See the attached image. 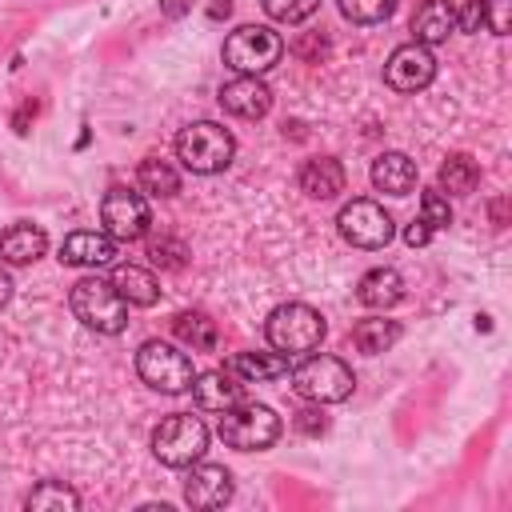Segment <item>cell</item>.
<instances>
[{"label":"cell","instance_id":"cell-38","mask_svg":"<svg viewBox=\"0 0 512 512\" xmlns=\"http://www.w3.org/2000/svg\"><path fill=\"white\" fill-rule=\"evenodd\" d=\"M228 12H232V0H212V8H208L212 20H220V16H228Z\"/></svg>","mask_w":512,"mask_h":512},{"label":"cell","instance_id":"cell-28","mask_svg":"<svg viewBox=\"0 0 512 512\" xmlns=\"http://www.w3.org/2000/svg\"><path fill=\"white\" fill-rule=\"evenodd\" d=\"M340 12L352 24H376L396 12V0H340Z\"/></svg>","mask_w":512,"mask_h":512},{"label":"cell","instance_id":"cell-31","mask_svg":"<svg viewBox=\"0 0 512 512\" xmlns=\"http://www.w3.org/2000/svg\"><path fill=\"white\" fill-rule=\"evenodd\" d=\"M480 8H484V24L496 36H508V28H512V0H480Z\"/></svg>","mask_w":512,"mask_h":512},{"label":"cell","instance_id":"cell-15","mask_svg":"<svg viewBox=\"0 0 512 512\" xmlns=\"http://www.w3.org/2000/svg\"><path fill=\"white\" fill-rule=\"evenodd\" d=\"M220 108L240 120H260L272 108V88L260 76H232L220 84Z\"/></svg>","mask_w":512,"mask_h":512},{"label":"cell","instance_id":"cell-27","mask_svg":"<svg viewBox=\"0 0 512 512\" xmlns=\"http://www.w3.org/2000/svg\"><path fill=\"white\" fill-rule=\"evenodd\" d=\"M136 180H140V192H148V196H176V192H180L176 168L164 164V160H156V156H148V160L140 164Z\"/></svg>","mask_w":512,"mask_h":512},{"label":"cell","instance_id":"cell-35","mask_svg":"<svg viewBox=\"0 0 512 512\" xmlns=\"http://www.w3.org/2000/svg\"><path fill=\"white\" fill-rule=\"evenodd\" d=\"M404 240H408V244H412V248H424V244H428V240H432V228H428V224H424V220H412V224H408V228H404Z\"/></svg>","mask_w":512,"mask_h":512},{"label":"cell","instance_id":"cell-26","mask_svg":"<svg viewBox=\"0 0 512 512\" xmlns=\"http://www.w3.org/2000/svg\"><path fill=\"white\" fill-rule=\"evenodd\" d=\"M172 332L180 336V344H188L192 352H212L216 348V320H208L204 312H180L172 320Z\"/></svg>","mask_w":512,"mask_h":512},{"label":"cell","instance_id":"cell-7","mask_svg":"<svg viewBox=\"0 0 512 512\" xmlns=\"http://www.w3.org/2000/svg\"><path fill=\"white\" fill-rule=\"evenodd\" d=\"M280 56H284V40L268 24H244V28L228 32V40H224V64L236 76H260Z\"/></svg>","mask_w":512,"mask_h":512},{"label":"cell","instance_id":"cell-20","mask_svg":"<svg viewBox=\"0 0 512 512\" xmlns=\"http://www.w3.org/2000/svg\"><path fill=\"white\" fill-rule=\"evenodd\" d=\"M400 296H404V280H400L396 268H368L356 284V300L364 308H376V312L400 304Z\"/></svg>","mask_w":512,"mask_h":512},{"label":"cell","instance_id":"cell-32","mask_svg":"<svg viewBox=\"0 0 512 512\" xmlns=\"http://www.w3.org/2000/svg\"><path fill=\"white\" fill-rule=\"evenodd\" d=\"M292 424H296V428H300L304 436H320V432L328 428V420H324V412H320V404H316V408H300Z\"/></svg>","mask_w":512,"mask_h":512},{"label":"cell","instance_id":"cell-24","mask_svg":"<svg viewBox=\"0 0 512 512\" xmlns=\"http://www.w3.org/2000/svg\"><path fill=\"white\" fill-rule=\"evenodd\" d=\"M480 180V164L468 156V152H452L444 164H440V192L444 196H468Z\"/></svg>","mask_w":512,"mask_h":512},{"label":"cell","instance_id":"cell-21","mask_svg":"<svg viewBox=\"0 0 512 512\" xmlns=\"http://www.w3.org/2000/svg\"><path fill=\"white\" fill-rule=\"evenodd\" d=\"M112 284H116V292H120L128 304H136V308H152V304L160 300V280H156L148 268H140V264H116Z\"/></svg>","mask_w":512,"mask_h":512},{"label":"cell","instance_id":"cell-22","mask_svg":"<svg viewBox=\"0 0 512 512\" xmlns=\"http://www.w3.org/2000/svg\"><path fill=\"white\" fill-rule=\"evenodd\" d=\"M224 368H232L244 384H260V380H276V376H284L288 372V360H284V352H236Z\"/></svg>","mask_w":512,"mask_h":512},{"label":"cell","instance_id":"cell-11","mask_svg":"<svg viewBox=\"0 0 512 512\" xmlns=\"http://www.w3.org/2000/svg\"><path fill=\"white\" fill-rule=\"evenodd\" d=\"M432 76H436V56H432V48H424L416 40L400 44L384 64V84L396 92H420L432 84Z\"/></svg>","mask_w":512,"mask_h":512},{"label":"cell","instance_id":"cell-8","mask_svg":"<svg viewBox=\"0 0 512 512\" xmlns=\"http://www.w3.org/2000/svg\"><path fill=\"white\" fill-rule=\"evenodd\" d=\"M136 372L148 388L164 392V396H176V392H188L192 384V356L164 344V340H144L140 352H136Z\"/></svg>","mask_w":512,"mask_h":512},{"label":"cell","instance_id":"cell-14","mask_svg":"<svg viewBox=\"0 0 512 512\" xmlns=\"http://www.w3.org/2000/svg\"><path fill=\"white\" fill-rule=\"evenodd\" d=\"M120 240H112L104 228L96 232V228H84V232H72V236H64V244H60V264H68V268H104V264H112L116 260V248Z\"/></svg>","mask_w":512,"mask_h":512},{"label":"cell","instance_id":"cell-1","mask_svg":"<svg viewBox=\"0 0 512 512\" xmlns=\"http://www.w3.org/2000/svg\"><path fill=\"white\" fill-rule=\"evenodd\" d=\"M68 304H72V316H76L84 328L100 332V336H116V332L128 328V300H124V296L116 292V284L104 280V276H84V280H76L72 292H68Z\"/></svg>","mask_w":512,"mask_h":512},{"label":"cell","instance_id":"cell-33","mask_svg":"<svg viewBox=\"0 0 512 512\" xmlns=\"http://www.w3.org/2000/svg\"><path fill=\"white\" fill-rule=\"evenodd\" d=\"M152 260L164 264V268H180V264H184V248L172 244V240H156V244H152Z\"/></svg>","mask_w":512,"mask_h":512},{"label":"cell","instance_id":"cell-30","mask_svg":"<svg viewBox=\"0 0 512 512\" xmlns=\"http://www.w3.org/2000/svg\"><path fill=\"white\" fill-rule=\"evenodd\" d=\"M264 4V12L272 16V20H280V24H300V20H308L316 8H320V0H260Z\"/></svg>","mask_w":512,"mask_h":512},{"label":"cell","instance_id":"cell-18","mask_svg":"<svg viewBox=\"0 0 512 512\" xmlns=\"http://www.w3.org/2000/svg\"><path fill=\"white\" fill-rule=\"evenodd\" d=\"M412 32H416V44H424V48L444 44L456 32V8L448 0H424L412 16Z\"/></svg>","mask_w":512,"mask_h":512},{"label":"cell","instance_id":"cell-16","mask_svg":"<svg viewBox=\"0 0 512 512\" xmlns=\"http://www.w3.org/2000/svg\"><path fill=\"white\" fill-rule=\"evenodd\" d=\"M372 188L388 192V196H408L416 188V160L404 152H380L372 160Z\"/></svg>","mask_w":512,"mask_h":512},{"label":"cell","instance_id":"cell-17","mask_svg":"<svg viewBox=\"0 0 512 512\" xmlns=\"http://www.w3.org/2000/svg\"><path fill=\"white\" fill-rule=\"evenodd\" d=\"M300 192L312 200H332L344 192V168L336 156H312L300 168Z\"/></svg>","mask_w":512,"mask_h":512},{"label":"cell","instance_id":"cell-36","mask_svg":"<svg viewBox=\"0 0 512 512\" xmlns=\"http://www.w3.org/2000/svg\"><path fill=\"white\" fill-rule=\"evenodd\" d=\"M192 4H196V0H160V12H164L168 20H180V16L192 12Z\"/></svg>","mask_w":512,"mask_h":512},{"label":"cell","instance_id":"cell-12","mask_svg":"<svg viewBox=\"0 0 512 512\" xmlns=\"http://www.w3.org/2000/svg\"><path fill=\"white\" fill-rule=\"evenodd\" d=\"M184 500H188V508H200V512L224 508L232 500V472L224 464H200V460L188 464Z\"/></svg>","mask_w":512,"mask_h":512},{"label":"cell","instance_id":"cell-3","mask_svg":"<svg viewBox=\"0 0 512 512\" xmlns=\"http://www.w3.org/2000/svg\"><path fill=\"white\" fill-rule=\"evenodd\" d=\"M264 332H268V344H272L276 352L300 356V352H316V348H320L328 324H324V316H320L312 304L288 300V304H280V308L268 312Z\"/></svg>","mask_w":512,"mask_h":512},{"label":"cell","instance_id":"cell-37","mask_svg":"<svg viewBox=\"0 0 512 512\" xmlns=\"http://www.w3.org/2000/svg\"><path fill=\"white\" fill-rule=\"evenodd\" d=\"M8 300H12V276H8L4 268H0V308H4Z\"/></svg>","mask_w":512,"mask_h":512},{"label":"cell","instance_id":"cell-6","mask_svg":"<svg viewBox=\"0 0 512 512\" xmlns=\"http://www.w3.org/2000/svg\"><path fill=\"white\" fill-rule=\"evenodd\" d=\"M204 448H208V428L192 412H176V416L160 420L152 432V456L164 468H188L204 456Z\"/></svg>","mask_w":512,"mask_h":512},{"label":"cell","instance_id":"cell-25","mask_svg":"<svg viewBox=\"0 0 512 512\" xmlns=\"http://www.w3.org/2000/svg\"><path fill=\"white\" fill-rule=\"evenodd\" d=\"M24 508H32V512H76L80 508V496L64 480H40L24 496Z\"/></svg>","mask_w":512,"mask_h":512},{"label":"cell","instance_id":"cell-29","mask_svg":"<svg viewBox=\"0 0 512 512\" xmlns=\"http://www.w3.org/2000/svg\"><path fill=\"white\" fill-rule=\"evenodd\" d=\"M420 220H424L432 232L452 224V204H448V196H444L440 188H428V192L420 196Z\"/></svg>","mask_w":512,"mask_h":512},{"label":"cell","instance_id":"cell-10","mask_svg":"<svg viewBox=\"0 0 512 512\" xmlns=\"http://www.w3.org/2000/svg\"><path fill=\"white\" fill-rule=\"evenodd\" d=\"M100 220H104V232L112 240H140L148 232V224H152V212H148V200L140 192L112 188V192H104Z\"/></svg>","mask_w":512,"mask_h":512},{"label":"cell","instance_id":"cell-23","mask_svg":"<svg viewBox=\"0 0 512 512\" xmlns=\"http://www.w3.org/2000/svg\"><path fill=\"white\" fill-rule=\"evenodd\" d=\"M396 340H400V324H396V320H384V316H368V320H360V324L352 328V344H356V352H364V356H380V352H388Z\"/></svg>","mask_w":512,"mask_h":512},{"label":"cell","instance_id":"cell-2","mask_svg":"<svg viewBox=\"0 0 512 512\" xmlns=\"http://www.w3.org/2000/svg\"><path fill=\"white\" fill-rule=\"evenodd\" d=\"M176 156L188 172L196 176H212V172H224L236 156V140L228 128H220L216 120H196L188 128H180L176 136Z\"/></svg>","mask_w":512,"mask_h":512},{"label":"cell","instance_id":"cell-5","mask_svg":"<svg viewBox=\"0 0 512 512\" xmlns=\"http://www.w3.org/2000/svg\"><path fill=\"white\" fill-rule=\"evenodd\" d=\"M220 440L236 452H264L280 440V416L268 408V404H232L220 424H216Z\"/></svg>","mask_w":512,"mask_h":512},{"label":"cell","instance_id":"cell-34","mask_svg":"<svg viewBox=\"0 0 512 512\" xmlns=\"http://www.w3.org/2000/svg\"><path fill=\"white\" fill-rule=\"evenodd\" d=\"M480 24H484V8H480V0H468L456 12V32H480Z\"/></svg>","mask_w":512,"mask_h":512},{"label":"cell","instance_id":"cell-19","mask_svg":"<svg viewBox=\"0 0 512 512\" xmlns=\"http://www.w3.org/2000/svg\"><path fill=\"white\" fill-rule=\"evenodd\" d=\"M44 248H48V236L36 224L20 220V224H8L0 232V260L4 264H32V260L44 256Z\"/></svg>","mask_w":512,"mask_h":512},{"label":"cell","instance_id":"cell-9","mask_svg":"<svg viewBox=\"0 0 512 512\" xmlns=\"http://www.w3.org/2000/svg\"><path fill=\"white\" fill-rule=\"evenodd\" d=\"M336 228H340V236L352 244V248H384L388 240H392V216L376 204V200H348L344 208H340V216H336Z\"/></svg>","mask_w":512,"mask_h":512},{"label":"cell","instance_id":"cell-13","mask_svg":"<svg viewBox=\"0 0 512 512\" xmlns=\"http://www.w3.org/2000/svg\"><path fill=\"white\" fill-rule=\"evenodd\" d=\"M188 388H192L196 408H204V412H228L232 404L244 400V380H240L232 368H208V372H196Z\"/></svg>","mask_w":512,"mask_h":512},{"label":"cell","instance_id":"cell-4","mask_svg":"<svg viewBox=\"0 0 512 512\" xmlns=\"http://www.w3.org/2000/svg\"><path fill=\"white\" fill-rule=\"evenodd\" d=\"M292 388L312 404H340L352 396L356 376L340 356H304L292 368Z\"/></svg>","mask_w":512,"mask_h":512}]
</instances>
